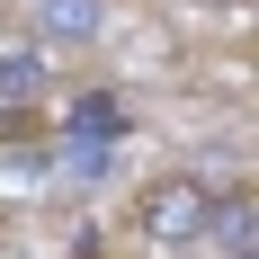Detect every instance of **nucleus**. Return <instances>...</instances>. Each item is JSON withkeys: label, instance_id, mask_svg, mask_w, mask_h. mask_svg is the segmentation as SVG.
Wrapping results in <instances>:
<instances>
[{"label": "nucleus", "instance_id": "nucleus-1", "mask_svg": "<svg viewBox=\"0 0 259 259\" xmlns=\"http://www.w3.org/2000/svg\"><path fill=\"white\" fill-rule=\"evenodd\" d=\"M143 233L170 241V250L206 241V233H214V188H206V179H161L152 197H143Z\"/></svg>", "mask_w": 259, "mask_h": 259}, {"label": "nucleus", "instance_id": "nucleus-2", "mask_svg": "<svg viewBox=\"0 0 259 259\" xmlns=\"http://www.w3.org/2000/svg\"><path fill=\"white\" fill-rule=\"evenodd\" d=\"M45 99V54H0V107Z\"/></svg>", "mask_w": 259, "mask_h": 259}, {"label": "nucleus", "instance_id": "nucleus-3", "mask_svg": "<svg viewBox=\"0 0 259 259\" xmlns=\"http://www.w3.org/2000/svg\"><path fill=\"white\" fill-rule=\"evenodd\" d=\"M45 36L54 45H90L99 36V0H45Z\"/></svg>", "mask_w": 259, "mask_h": 259}, {"label": "nucleus", "instance_id": "nucleus-4", "mask_svg": "<svg viewBox=\"0 0 259 259\" xmlns=\"http://www.w3.org/2000/svg\"><path fill=\"white\" fill-rule=\"evenodd\" d=\"M72 134H80V143H116V134H125V107H116V99H80L72 107Z\"/></svg>", "mask_w": 259, "mask_h": 259}, {"label": "nucleus", "instance_id": "nucleus-5", "mask_svg": "<svg viewBox=\"0 0 259 259\" xmlns=\"http://www.w3.org/2000/svg\"><path fill=\"white\" fill-rule=\"evenodd\" d=\"M63 161H72V179H107V161H116V152H107V143H80V134H72V152H63Z\"/></svg>", "mask_w": 259, "mask_h": 259}]
</instances>
